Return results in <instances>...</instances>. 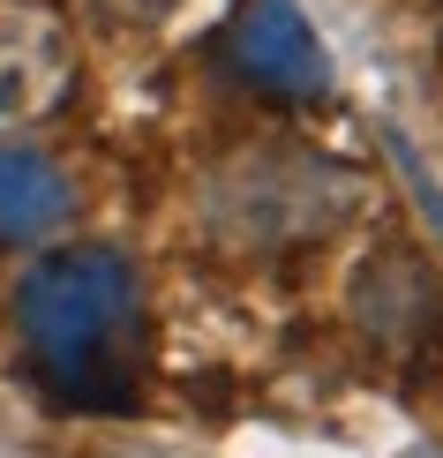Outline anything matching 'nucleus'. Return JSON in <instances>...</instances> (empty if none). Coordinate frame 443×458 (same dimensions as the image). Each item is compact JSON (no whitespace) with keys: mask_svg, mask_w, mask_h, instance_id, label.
<instances>
[{"mask_svg":"<svg viewBox=\"0 0 443 458\" xmlns=\"http://www.w3.org/2000/svg\"><path fill=\"white\" fill-rule=\"evenodd\" d=\"M15 331L61 406H128L143 353V285L113 248H68L23 278Z\"/></svg>","mask_w":443,"mask_h":458,"instance_id":"f257e3e1","label":"nucleus"},{"mask_svg":"<svg viewBox=\"0 0 443 458\" xmlns=\"http://www.w3.org/2000/svg\"><path fill=\"white\" fill-rule=\"evenodd\" d=\"M345 316L376 353L413 360L443 338V285L421 248H369V263L345 285Z\"/></svg>","mask_w":443,"mask_h":458,"instance_id":"7ed1b4c3","label":"nucleus"},{"mask_svg":"<svg viewBox=\"0 0 443 458\" xmlns=\"http://www.w3.org/2000/svg\"><path fill=\"white\" fill-rule=\"evenodd\" d=\"M98 8H113V15H128V23H166L181 0H98Z\"/></svg>","mask_w":443,"mask_h":458,"instance_id":"0eeeda50","label":"nucleus"},{"mask_svg":"<svg viewBox=\"0 0 443 458\" xmlns=\"http://www.w3.org/2000/svg\"><path fill=\"white\" fill-rule=\"evenodd\" d=\"M361 188L316 150H241L226 158L203 188V225L218 248L241 256H278V248H308L338 233L354 218Z\"/></svg>","mask_w":443,"mask_h":458,"instance_id":"f03ea898","label":"nucleus"},{"mask_svg":"<svg viewBox=\"0 0 443 458\" xmlns=\"http://www.w3.org/2000/svg\"><path fill=\"white\" fill-rule=\"evenodd\" d=\"M68 90V46L38 8L0 0V121H30Z\"/></svg>","mask_w":443,"mask_h":458,"instance_id":"39448f33","label":"nucleus"},{"mask_svg":"<svg viewBox=\"0 0 443 458\" xmlns=\"http://www.w3.org/2000/svg\"><path fill=\"white\" fill-rule=\"evenodd\" d=\"M68 211V181L38 150H0V241H38Z\"/></svg>","mask_w":443,"mask_h":458,"instance_id":"423d86ee","label":"nucleus"},{"mask_svg":"<svg viewBox=\"0 0 443 458\" xmlns=\"http://www.w3.org/2000/svg\"><path fill=\"white\" fill-rule=\"evenodd\" d=\"M234 68L263 90H285V98H323L331 90V53H323L316 23L294 0H248L234 15Z\"/></svg>","mask_w":443,"mask_h":458,"instance_id":"20e7f679","label":"nucleus"}]
</instances>
